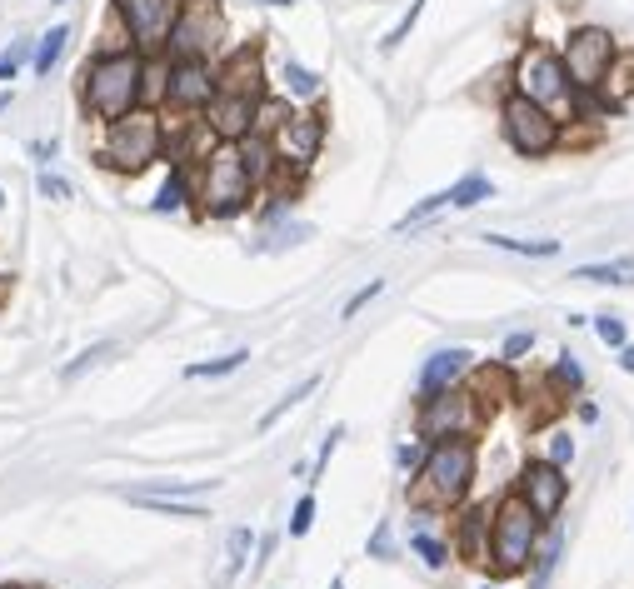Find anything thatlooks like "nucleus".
<instances>
[{
	"mask_svg": "<svg viewBox=\"0 0 634 589\" xmlns=\"http://www.w3.org/2000/svg\"><path fill=\"white\" fill-rule=\"evenodd\" d=\"M495 195V180L490 175H480V170H470L465 180H455L450 185V210H475L480 200H490Z\"/></svg>",
	"mask_w": 634,
	"mask_h": 589,
	"instance_id": "23",
	"label": "nucleus"
},
{
	"mask_svg": "<svg viewBox=\"0 0 634 589\" xmlns=\"http://www.w3.org/2000/svg\"><path fill=\"white\" fill-rule=\"evenodd\" d=\"M620 370L634 375V345H620Z\"/></svg>",
	"mask_w": 634,
	"mask_h": 589,
	"instance_id": "49",
	"label": "nucleus"
},
{
	"mask_svg": "<svg viewBox=\"0 0 634 589\" xmlns=\"http://www.w3.org/2000/svg\"><path fill=\"white\" fill-rule=\"evenodd\" d=\"M545 460H555V465L565 470V465L575 460V440H570L565 430H555V435H550V450H545Z\"/></svg>",
	"mask_w": 634,
	"mask_h": 589,
	"instance_id": "46",
	"label": "nucleus"
},
{
	"mask_svg": "<svg viewBox=\"0 0 634 589\" xmlns=\"http://www.w3.org/2000/svg\"><path fill=\"white\" fill-rule=\"evenodd\" d=\"M560 60H565L575 90H600L605 75H610L615 60H620V40H615L605 25H575V30L565 35V45H560Z\"/></svg>",
	"mask_w": 634,
	"mask_h": 589,
	"instance_id": "11",
	"label": "nucleus"
},
{
	"mask_svg": "<svg viewBox=\"0 0 634 589\" xmlns=\"http://www.w3.org/2000/svg\"><path fill=\"white\" fill-rule=\"evenodd\" d=\"M200 115H205V125L215 130V140H225V145H240V140L255 130L260 100H255V95H235V90H215V100H210Z\"/></svg>",
	"mask_w": 634,
	"mask_h": 589,
	"instance_id": "16",
	"label": "nucleus"
},
{
	"mask_svg": "<svg viewBox=\"0 0 634 589\" xmlns=\"http://www.w3.org/2000/svg\"><path fill=\"white\" fill-rule=\"evenodd\" d=\"M480 589H500V585H480Z\"/></svg>",
	"mask_w": 634,
	"mask_h": 589,
	"instance_id": "56",
	"label": "nucleus"
},
{
	"mask_svg": "<svg viewBox=\"0 0 634 589\" xmlns=\"http://www.w3.org/2000/svg\"><path fill=\"white\" fill-rule=\"evenodd\" d=\"M545 540V520L510 490L500 495V505L490 510V570L495 575H530L535 565V550Z\"/></svg>",
	"mask_w": 634,
	"mask_h": 589,
	"instance_id": "5",
	"label": "nucleus"
},
{
	"mask_svg": "<svg viewBox=\"0 0 634 589\" xmlns=\"http://www.w3.org/2000/svg\"><path fill=\"white\" fill-rule=\"evenodd\" d=\"M275 545H280V535H265V540L255 545V575H260V570L270 565V555H275Z\"/></svg>",
	"mask_w": 634,
	"mask_h": 589,
	"instance_id": "47",
	"label": "nucleus"
},
{
	"mask_svg": "<svg viewBox=\"0 0 634 589\" xmlns=\"http://www.w3.org/2000/svg\"><path fill=\"white\" fill-rule=\"evenodd\" d=\"M510 90L530 95L535 105H545V110L560 115V120H575L580 90H575V80H570V70H565V60H560V50H550L545 40H530V45L515 55V65H510Z\"/></svg>",
	"mask_w": 634,
	"mask_h": 589,
	"instance_id": "6",
	"label": "nucleus"
},
{
	"mask_svg": "<svg viewBox=\"0 0 634 589\" xmlns=\"http://www.w3.org/2000/svg\"><path fill=\"white\" fill-rule=\"evenodd\" d=\"M10 105H15V90H0V115H5Z\"/></svg>",
	"mask_w": 634,
	"mask_h": 589,
	"instance_id": "51",
	"label": "nucleus"
},
{
	"mask_svg": "<svg viewBox=\"0 0 634 589\" xmlns=\"http://www.w3.org/2000/svg\"><path fill=\"white\" fill-rule=\"evenodd\" d=\"M215 70H220V90L255 95V100H265V95H270V75H265V45H260V40H240V45H230V50L215 60Z\"/></svg>",
	"mask_w": 634,
	"mask_h": 589,
	"instance_id": "15",
	"label": "nucleus"
},
{
	"mask_svg": "<svg viewBox=\"0 0 634 589\" xmlns=\"http://www.w3.org/2000/svg\"><path fill=\"white\" fill-rule=\"evenodd\" d=\"M110 10L125 20L135 50L165 55L170 30H175V15H180V0H110Z\"/></svg>",
	"mask_w": 634,
	"mask_h": 589,
	"instance_id": "13",
	"label": "nucleus"
},
{
	"mask_svg": "<svg viewBox=\"0 0 634 589\" xmlns=\"http://www.w3.org/2000/svg\"><path fill=\"white\" fill-rule=\"evenodd\" d=\"M330 589H350V585H345V575H335V580H330Z\"/></svg>",
	"mask_w": 634,
	"mask_h": 589,
	"instance_id": "53",
	"label": "nucleus"
},
{
	"mask_svg": "<svg viewBox=\"0 0 634 589\" xmlns=\"http://www.w3.org/2000/svg\"><path fill=\"white\" fill-rule=\"evenodd\" d=\"M110 350H115V345H90V350H80V355H75V360H70L65 370H60V380H80V375H85L90 365H100V360H105Z\"/></svg>",
	"mask_w": 634,
	"mask_h": 589,
	"instance_id": "39",
	"label": "nucleus"
},
{
	"mask_svg": "<svg viewBox=\"0 0 634 589\" xmlns=\"http://www.w3.org/2000/svg\"><path fill=\"white\" fill-rule=\"evenodd\" d=\"M325 140H330V115H325L320 105H305V110H295V115H290V120H285V125L270 135L285 185H300V180L315 170V160L325 155Z\"/></svg>",
	"mask_w": 634,
	"mask_h": 589,
	"instance_id": "10",
	"label": "nucleus"
},
{
	"mask_svg": "<svg viewBox=\"0 0 634 589\" xmlns=\"http://www.w3.org/2000/svg\"><path fill=\"white\" fill-rule=\"evenodd\" d=\"M480 240L495 245V250L525 255V260H555V255H560V240H515V235H480Z\"/></svg>",
	"mask_w": 634,
	"mask_h": 589,
	"instance_id": "24",
	"label": "nucleus"
},
{
	"mask_svg": "<svg viewBox=\"0 0 634 589\" xmlns=\"http://www.w3.org/2000/svg\"><path fill=\"white\" fill-rule=\"evenodd\" d=\"M35 190H40V200H70V185H65L55 170H40V175H35Z\"/></svg>",
	"mask_w": 634,
	"mask_h": 589,
	"instance_id": "45",
	"label": "nucleus"
},
{
	"mask_svg": "<svg viewBox=\"0 0 634 589\" xmlns=\"http://www.w3.org/2000/svg\"><path fill=\"white\" fill-rule=\"evenodd\" d=\"M220 90V70L215 60H170L165 55V95L160 110L165 115H200Z\"/></svg>",
	"mask_w": 634,
	"mask_h": 589,
	"instance_id": "12",
	"label": "nucleus"
},
{
	"mask_svg": "<svg viewBox=\"0 0 634 589\" xmlns=\"http://www.w3.org/2000/svg\"><path fill=\"white\" fill-rule=\"evenodd\" d=\"M550 380H555L560 390H570V395H580V390H585V370H580V360H575L570 350H565V355L555 360V370H550Z\"/></svg>",
	"mask_w": 634,
	"mask_h": 589,
	"instance_id": "36",
	"label": "nucleus"
},
{
	"mask_svg": "<svg viewBox=\"0 0 634 589\" xmlns=\"http://www.w3.org/2000/svg\"><path fill=\"white\" fill-rule=\"evenodd\" d=\"M5 200H10V195H5V190H0V210H5Z\"/></svg>",
	"mask_w": 634,
	"mask_h": 589,
	"instance_id": "55",
	"label": "nucleus"
},
{
	"mask_svg": "<svg viewBox=\"0 0 634 589\" xmlns=\"http://www.w3.org/2000/svg\"><path fill=\"white\" fill-rule=\"evenodd\" d=\"M225 40H230V20L220 0H180L165 55L170 60H220L230 50Z\"/></svg>",
	"mask_w": 634,
	"mask_h": 589,
	"instance_id": "9",
	"label": "nucleus"
},
{
	"mask_svg": "<svg viewBox=\"0 0 634 589\" xmlns=\"http://www.w3.org/2000/svg\"><path fill=\"white\" fill-rule=\"evenodd\" d=\"M255 5H295V0H255Z\"/></svg>",
	"mask_w": 634,
	"mask_h": 589,
	"instance_id": "54",
	"label": "nucleus"
},
{
	"mask_svg": "<svg viewBox=\"0 0 634 589\" xmlns=\"http://www.w3.org/2000/svg\"><path fill=\"white\" fill-rule=\"evenodd\" d=\"M420 15H425V0H410V10H405V15L395 20V30H390V35L380 40V50H385V55H395V50H400V45L410 40V30L420 25Z\"/></svg>",
	"mask_w": 634,
	"mask_h": 589,
	"instance_id": "34",
	"label": "nucleus"
},
{
	"mask_svg": "<svg viewBox=\"0 0 634 589\" xmlns=\"http://www.w3.org/2000/svg\"><path fill=\"white\" fill-rule=\"evenodd\" d=\"M465 375H475V355H470L465 345L435 350V355L420 365V395H440V390H455Z\"/></svg>",
	"mask_w": 634,
	"mask_h": 589,
	"instance_id": "17",
	"label": "nucleus"
},
{
	"mask_svg": "<svg viewBox=\"0 0 634 589\" xmlns=\"http://www.w3.org/2000/svg\"><path fill=\"white\" fill-rule=\"evenodd\" d=\"M250 550H255V530L250 525H235L225 535V580H235L245 565H250Z\"/></svg>",
	"mask_w": 634,
	"mask_h": 589,
	"instance_id": "27",
	"label": "nucleus"
},
{
	"mask_svg": "<svg viewBox=\"0 0 634 589\" xmlns=\"http://www.w3.org/2000/svg\"><path fill=\"white\" fill-rule=\"evenodd\" d=\"M440 210H450V190H435V195H425L420 205H410V210L395 220V230L405 235V230H415L420 220H430V215H440Z\"/></svg>",
	"mask_w": 634,
	"mask_h": 589,
	"instance_id": "33",
	"label": "nucleus"
},
{
	"mask_svg": "<svg viewBox=\"0 0 634 589\" xmlns=\"http://www.w3.org/2000/svg\"><path fill=\"white\" fill-rule=\"evenodd\" d=\"M315 530V490H305L300 500H295V510H290V525H285V535L290 540H305Z\"/></svg>",
	"mask_w": 634,
	"mask_h": 589,
	"instance_id": "35",
	"label": "nucleus"
},
{
	"mask_svg": "<svg viewBox=\"0 0 634 589\" xmlns=\"http://www.w3.org/2000/svg\"><path fill=\"white\" fill-rule=\"evenodd\" d=\"M15 70H20V60H10V55H0V80H15Z\"/></svg>",
	"mask_w": 634,
	"mask_h": 589,
	"instance_id": "48",
	"label": "nucleus"
},
{
	"mask_svg": "<svg viewBox=\"0 0 634 589\" xmlns=\"http://www.w3.org/2000/svg\"><path fill=\"white\" fill-rule=\"evenodd\" d=\"M5 589H25V585H5Z\"/></svg>",
	"mask_w": 634,
	"mask_h": 589,
	"instance_id": "57",
	"label": "nucleus"
},
{
	"mask_svg": "<svg viewBox=\"0 0 634 589\" xmlns=\"http://www.w3.org/2000/svg\"><path fill=\"white\" fill-rule=\"evenodd\" d=\"M70 50V25H50L45 35H35V50H30V70L35 75H50Z\"/></svg>",
	"mask_w": 634,
	"mask_h": 589,
	"instance_id": "21",
	"label": "nucleus"
},
{
	"mask_svg": "<svg viewBox=\"0 0 634 589\" xmlns=\"http://www.w3.org/2000/svg\"><path fill=\"white\" fill-rule=\"evenodd\" d=\"M10 300V275H0V305Z\"/></svg>",
	"mask_w": 634,
	"mask_h": 589,
	"instance_id": "52",
	"label": "nucleus"
},
{
	"mask_svg": "<svg viewBox=\"0 0 634 589\" xmlns=\"http://www.w3.org/2000/svg\"><path fill=\"white\" fill-rule=\"evenodd\" d=\"M125 500H135L140 510H150V515H170V520H205V510L200 505H185V500H170V495H135V490H125Z\"/></svg>",
	"mask_w": 634,
	"mask_h": 589,
	"instance_id": "26",
	"label": "nucleus"
},
{
	"mask_svg": "<svg viewBox=\"0 0 634 589\" xmlns=\"http://www.w3.org/2000/svg\"><path fill=\"white\" fill-rule=\"evenodd\" d=\"M340 440H345V425H330V435L320 440V455L310 460V480H305V485H320V475H325V465H330V455L340 450Z\"/></svg>",
	"mask_w": 634,
	"mask_h": 589,
	"instance_id": "38",
	"label": "nucleus"
},
{
	"mask_svg": "<svg viewBox=\"0 0 634 589\" xmlns=\"http://www.w3.org/2000/svg\"><path fill=\"white\" fill-rule=\"evenodd\" d=\"M595 335H600L610 350L630 345V335H625V320H620V315H595Z\"/></svg>",
	"mask_w": 634,
	"mask_h": 589,
	"instance_id": "41",
	"label": "nucleus"
},
{
	"mask_svg": "<svg viewBox=\"0 0 634 589\" xmlns=\"http://www.w3.org/2000/svg\"><path fill=\"white\" fill-rule=\"evenodd\" d=\"M250 365V350H230V355H220V360H195V365H185V380H225V375H235V370H245Z\"/></svg>",
	"mask_w": 634,
	"mask_h": 589,
	"instance_id": "25",
	"label": "nucleus"
},
{
	"mask_svg": "<svg viewBox=\"0 0 634 589\" xmlns=\"http://www.w3.org/2000/svg\"><path fill=\"white\" fill-rule=\"evenodd\" d=\"M155 160H165V110L160 105H140L110 125H100L95 140V165L110 175H145Z\"/></svg>",
	"mask_w": 634,
	"mask_h": 589,
	"instance_id": "4",
	"label": "nucleus"
},
{
	"mask_svg": "<svg viewBox=\"0 0 634 589\" xmlns=\"http://www.w3.org/2000/svg\"><path fill=\"white\" fill-rule=\"evenodd\" d=\"M380 295H385V280H370V285H360V290H355V295L345 300V310H340V320H355V315H360V310H365L370 300H380Z\"/></svg>",
	"mask_w": 634,
	"mask_h": 589,
	"instance_id": "40",
	"label": "nucleus"
},
{
	"mask_svg": "<svg viewBox=\"0 0 634 589\" xmlns=\"http://www.w3.org/2000/svg\"><path fill=\"white\" fill-rule=\"evenodd\" d=\"M410 550L430 565V570H445L455 560V545H445L440 535H425V530H410Z\"/></svg>",
	"mask_w": 634,
	"mask_h": 589,
	"instance_id": "30",
	"label": "nucleus"
},
{
	"mask_svg": "<svg viewBox=\"0 0 634 589\" xmlns=\"http://www.w3.org/2000/svg\"><path fill=\"white\" fill-rule=\"evenodd\" d=\"M490 420V410L480 405L475 390H440V395H420L415 405V435L425 445L435 440H475V430Z\"/></svg>",
	"mask_w": 634,
	"mask_h": 589,
	"instance_id": "8",
	"label": "nucleus"
},
{
	"mask_svg": "<svg viewBox=\"0 0 634 589\" xmlns=\"http://www.w3.org/2000/svg\"><path fill=\"white\" fill-rule=\"evenodd\" d=\"M260 180L250 175L240 145H215L200 165H195V215L210 225H230L240 215H250L260 205Z\"/></svg>",
	"mask_w": 634,
	"mask_h": 589,
	"instance_id": "2",
	"label": "nucleus"
},
{
	"mask_svg": "<svg viewBox=\"0 0 634 589\" xmlns=\"http://www.w3.org/2000/svg\"><path fill=\"white\" fill-rule=\"evenodd\" d=\"M515 495L550 525V520H560V510H565V500H570V480H565V470L555 465V460H525L520 465V480H515Z\"/></svg>",
	"mask_w": 634,
	"mask_h": 589,
	"instance_id": "14",
	"label": "nucleus"
},
{
	"mask_svg": "<svg viewBox=\"0 0 634 589\" xmlns=\"http://www.w3.org/2000/svg\"><path fill=\"white\" fill-rule=\"evenodd\" d=\"M475 465H480V450L475 440H435L420 460V470L410 475V505L415 510H460L470 500V485H475Z\"/></svg>",
	"mask_w": 634,
	"mask_h": 589,
	"instance_id": "3",
	"label": "nucleus"
},
{
	"mask_svg": "<svg viewBox=\"0 0 634 589\" xmlns=\"http://www.w3.org/2000/svg\"><path fill=\"white\" fill-rule=\"evenodd\" d=\"M455 555L465 565H490V510H465L455 520Z\"/></svg>",
	"mask_w": 634,
	"mask_h": 589,
	"instance_id": "19",
	"label": "nucleus"
},
{
	"mask_svg": "<svg viewBox=\"0 0 634 589\" xmlns=\"http://www.w3.org/2000/svg\"><path fill=\"white\" fill-rule=\"evenodd\" d=\"M75 100L90 125H110L150 105V55L145 50H90L75 70Z\"/></svg>",
	"mask_w": 634,
	"mask_h": 589,
	"instance_id": "1",
	"label": "nucleus"
},
{
	"mask_svg": "<svg viewBox=\"0 0 634 589\" xmlns=\"http://www.w3.org/2000/svg\"><path fill=\"white\" fill-rule=\"evenodd\" d=\"M634 260H610V265H580L570 280H585V285H630Z\"/></svg>",
	"mask_w": 634,
	"mask_h": 589,
	"instance_id": "29",
	"label": "nucleus"
},
{
	"mask_svg": "<svg viewBox=\"0 0 634 589\" xmlns=\"http://www.w3.org/2000/svg\"><path fill=\"white\" fill-rule=\"evenodd\" d=\"M315 390H320V375H305V380H300L295 390H285V395H280V400H275V405H270V410L260 415V425H255V430H260V435H265V430H275V425H280V420H285V415H290V410H295L300 400H310Z\"/></svg>",
	"mask_w": 634,
	"mask_h": 589,
	"instance_id": "22",
	"label": "nucleus"
},
{
	"mask_svg": "<svg viewBox=\"0 0 634 589\" xmlns=\"http://www.w3.org/2000/svg\"><path fill=\"white\" fill-rule=\"evenodd\" d=\"M300 240H310V225L285 215V220L265 225V245H260V250H285V245H300Z\"/></svg>",
	"mask_w": 634,
	"mask_h": 589,
	"instance_id": "32",
	"label": "nucleus"
},
{
	"mask_svg": "<svg viewBox=\"0 0 634 589\" xmlns=\"http://www.w3.org/2000/svg\"><path fill=\"white\" fill-rule=\"evenodd\" d=\"M500 135H505V145L520 155V160H545V155H555L570 135H565V120L560 115H550L545 105H535L530 95H520V90H510L505 100H500Z\"/></svg>",
	"mask_w": 634,
	"mask_h": 589,
	"instance_id": "7",
	"label": "nucleus"
},
{
	"mask_svg": "<svg viewBox=\"0 0 634 589\" xmlns=\"http://www.w3.org/2000/svg\"><path fill=\"white\" fill-rule=\"evenodd\" d=\"M290 115H295V110H290V95H275V90H270V95L260 100V115H255V135H275V130H280Z\"/></svg>",
	"mask_w": 634,
	"mask_h": 589,
	"instance_id": "31",
	"label": "nucleus"
},
{
	"mask_svg": "<svg viewBox=\"0 0 634 589\" xmlns=\"http://www.w3.org/2000/svg\"><path fill=\"white\" fill-rule=\"evenodd\" d=\"M560 550H565V535L560 530H550V540H540V550H535V575H530V585L545 589L550 585V575H555V565H560Z\"/></svg>",
	"mask_w": 634,
	"mask_h": 589,
	"instance_id": "28",
	"label": "nucleus"
},
{
	"mask_svg": "<svg viewBox=\"0 0 634 589\" xmlns=\"http://www.w3.org/2000/svg\"><path fill=\"white\" fill-rule=\"evenodd\" d=\"M150 215H195V170L190 165H170V175L160 180Z\"/></svg>",
	"mask_w": 634,
	"mask_h": 589,
	"instance_id": "18",
	"label": "nucleus"
},
{
	"mask_svg": "<svg viewBox=\"0 0 634 589\" xmlns=\"http://www.w3.org/2000/svg\"><path fill=\"white\" fill-rule=\"evenodd\" d=\"M530 350H535V330H515V335L505 340V350H500V360H505V365H520V360H525Z\"/></svg>",
	"mask_w": 634,
	"mask_h": 589,
	"instance_id": "43",
	"label": "nucleus"
},
{
	"mask_svg": "<svg viewBox=\"0 0 634 589\" xmlns=\"http://www.w3.org/2000/svg\"><path fill=\"white\" fill-rule=\"evenodd\" d=\"M55 5H60V0H55Z\"/></svg>",
	"mask_w": 634,
	"mask_h": 589,
	"instance_id": "58",
	"label": "nucleus"
},
{
	"mask_svg": "<svg viewBox=\"0 0 634 589\" xmlns=\"http://www.w3.org/2000/svg\"><path fill=\"white\" fill-rule=\"evenodd\" d=\"M205 485H215V480H155V485H140L135 495H170V500H180V495H200Z\"/></svg>",
	"mask_w": 634,
	"mask_h": 589,
	"instance_id": "37",
	"label": "nucleus"
},
{
	"mask_svg": "<svg viewBox=\"0 0 634 589\" xmlns=\"http://www.w3.org/2000/svg\"><path fill=\"white\" fill-rule=\"evenodd\" d=\"M365 555H370V560H395V530H390V520H380V525H375V535H370Z\"/></svg>",
	"mask_w": 634,
	"mask_h": 589,
	"instance_id": "42",
	"label": "nucleus"
},
{
	"mask_svg": "<svg viewBox=\"0 0 634 589\" xmlns=\"http://www.w3.org/2000/svg\"><path fill=\"white\" fill-rule=\"evenodd\" d=\"M280 95H290V100H305V105H320V95H325V80H320L310 65H300V60H285V65H280Z\"/></svg>",
	"mask_w": 634,
	"mask_h": 589,
	"instance_id": "20",
	"label": "nucleus"
},
{
	"mask_svg": "<svg viewBox=\"0 0 634 589\" xmlns=\"http://www.w3.org/2000/svg\"><path fill=\"white\" fill-rule=\"evenodd\" d=\"M580 420H585V425H595V420H600V405H590V400H585V405H580Z\"/></svg>",
	"mask_w": 634,
	"mask_h": 589,
	"instance_id": "50",
	"label": "nucleus"
},
{
	"mask_svg": "<svg viewBox=\"0 0 634 589\" xmlns=\"http://www.w3.org/2000/svg\"><path fill=\"white\" fill-rule=\"evenodd\" d=\"M425 450H430V445H425V440L415 435V440H405V445H395V465L415 475V470H420V460H425Z\"/></svg>",
	"mask_w": 634,
	"mask_h": 589,
	"instance_id": "44",
	"label": "nucleus"
}]
</instances>
